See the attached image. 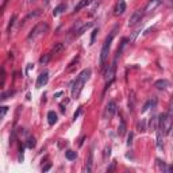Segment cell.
Listing matches in <instances>:
<instances>
[{"instance_id":"1","label":"cell","mask_w":173,"mask_h":173,"mask_svg":"<svg viewBox=\"0 0 173 173\" xmlns=\"http://www.w3.org/2000/svg\"><path fill=\"white\" fill-rule=\"evenodd\" d=\"M89 76H91V69H84V71L77 76V79L74 80L73 85H72V89H71L72 97H73V99H79L81 91H83V88H84V84L88 81Z\"/></svg>"},{"instance_id":"2","label":"cell","mask_w":173,"mask_h":173,"mask_svg":"<svg viewBox=\"0 0 173 173\" xmlns=\"http://www.w3.org/2000/svg\"><path fill=\"white\" fill-rule=\"evenodd\" d=\"M116 30H118V26H116V27H114V30L110 32V35L106 38V41H104V43H103V46H102V50H100V68L104 66V64H106V61H107V58H108L110 48H111L112 39H114V37H115Z\"/></svg>"},{"instance_id":"3","label":"cell","mask_w":173,"mask_h":173,"mask_svg":"<svg viewBox=\"0 0 173 173\" xmlns=\"http://www.w3.org/2000/svg\"><path fill=\"white\" fill-rule=\"evenodd\" d=\"M48 30H49L48 23L46 22H39L38 25L34 26V27L31 29V31L29 32V35H27V41H34V39H37L38 37L43 35Z\"/></svg>"},{"instance_id":"4","label":"cell","mask_w":173,"mask_h":173,"mask_svg":"<svg viewBox=\"0 0 173 173\" xmlns=\"http://www.w3.org/2000/svg\"><path fill=\"white\" fill-rule=\"evenodd\" d=\"M115 69H116V61L112 62V65L107 69V72L104 73V80H106V89L111 85V83L115 79Z\"/></svg>"},{"instance_id":"5","label":"cell","mask_w":173,"mask_h":173,"mask_svg":"<svg viewBox=\"0 0 173 173\" xmlns=\"http://www.w3.org/2000/svg\"><path fill=\"white\" fill-rule=\"evenodd\" d=\"M116 112V103L115 102H108V104L106 106V110H104V112H103V116H104V119H111L112 116H114V114Z\"/></svg>"},{"instance_id":"6","label":"cell","mask_w":173,"mask_h":173,"mask_svg":"<svg viewBox=\"0 0 173 173\" xmlns=\"http://www.w3.org/2000/svg\"><path fill=\"white\" fill-rule=\"evenodd\" d=\"M142 18H143V10H137L134 14H133L131 16H130V19H128L127 25L128 26H135L137 23H139L142 20Z\"/></svg>"},{"instance_id":"7","label":"cell","mask_w":173,"mask_h":173,"mask_svg":"<svg viewBox=\"0 0 173 173\" xmlns=\"http://www.w3.org/2000/svg\"><path fill=\"white\" fill-rule=\"evenodd\" d=\"M161 3H162V0H149V3L146 4V7H145L143 11L145 12H151V11L156 10Z\"/></svg>"},{"instance_id":"8","label":"cell","mask_w":173,"mask_h":173,"mask_svg":"<svg viewBox=\"0 0 173 173\" xmlns=\"http://www.w3.org/2000/svg\"><path fill=\"white\" fill-rule=\"evenodd\" d=\"M49 81V73L48 72H43L38 76V80H37V88H42L43 85H46Z\"/></svg>"},{"instance_id":"9","label":"cell","mask_w":173,"mask_h":173,"mask_svg":"<svg viewBox=\"0 0 173 173\" xmlns=\"http://www.w3.org/2000/svg\"><path fill=\"white\" fill-rule=\"evenodd\" d=\"M92 26H93V23H92V22L84 23V25L81 26L80 29H77V30H76V32H74V35H76V37H80V35H83L84 32H85L86 30H89L91 27H92Z\"/></svg>"},{"instance_id":"10","label":"cell","mask_w":173,"mask_h":173,"mask_svg":"<svg viewBox=\"0 0 173 173\" xmlns=\"http://www.w3.org/2000/svg\"><path fill=\"white\" fill-rule=\"evenodd\" d=\"M126 11V1L125 0H119L115 8V15H122Z\"/></svg>"},{"instance_id":"11","label":"cell","mask_w":173,"mask_h":173,"mask_svg":"<svg viewBox=\"0 0 173 173\" xmlns=\"http://www.w3.org/2000/svg\"><path fill=\"white\" fill-rule=\"evenodd\" d=\"M168 85H169V83H168V80H165V79H162V80H157L156 83H154V86H156L157 89H160V91H165L168 88Z\"/></svg>"},{"instance_id":"12","label":"cell","mask_w":173,"mask_h":173,"mask_svg":"<svg viewBox=\"0 0 173 173\" xmlns=\"http://www.w3.org/2000/svg\"><path fill=\"white\" fill-rule=\"evenodd\" d=\"M92 3V0H80L79 1V4H77L76 7H74L73 12H79L80 10H83V8H85L86 6H89V4Z\"/></svg>"},{"instance_id":"13","label":"cell","mask_w":173,"mask_h":173,"mask_svg":"<svg viewBox=\"0 0 173 173\" xmlns=\"http://www.w3.org/2000/svg\"><path fill=\"white\" fill-rule=\"evenodd\" d=\"M149 128L151 131H156L158 128V116H151L149 120Z\"/></svg>"},{"instance_id":"14","label":"cell","mask_w":173,"mask_h":173,"mask_svg":"<svg viewBox=\"0 0 173 173\" xmlns=\"http://www.w3.org/2000/svg\"><path fill=\"white\" fill-rule=\"evenodd\" d=\"M42 14V10H35V11H32V12H30L29 15L26 16L25 19H23V22H22V25H25L26 22H27V20L29 19H32V18H37V16H39Z\"/></svg>"},{"instance_id":"15","label":"cell","mask_w":173,"mask_h":173,"mask_svg":"<svg viewBox=\"0 0 173 173\" xmlns=\"http://www.w3.org/2000/svg\"><path fill=\"white\" fill-rule=\"evenodd\" d=\"M48 122L49 125H54V123H57V114H56L54 111H49L48 112Z\"/></svg>"},{"instance_id":"16","label":"cell","mask_w":173,"mask_h":173,"mask_svg":"<svg viewBox=\"0 0 173 173\" xmlns=\"http://www.w3.org/2000/svg\"><path fill=\"white\" fill-rule=\"evenodd\" d=\"M64 50V43H61V42H58V43H56L54 48L51 49V54H58V53H61V51Z\"/></svg>"},{"instance_id":"17","label":"cell","mask_w":173,"mask_h":173,"mask_svg":"<svg viewBox=\"0 0 173 173\" xmlns=\"http://www.w3.org/2000/svg\"><path fill=\"white\" fill-rule=\"evenodd\" d=\"M125 133H126V122L125 119H120V123H119V127H118V135L122 137V135H125Z\"/></svg>"},{"instance_id":"18","label":"cell","mask_w":173,"mask_h":173,"mask_svg":"<svg viewBox=\"0 0 173 173\" xmlns=\"http://www.w3.org/2000/svg\"><path fill=\"white\" fill-rule=\"evenodd\" d=\"M65 10H66V6H65V4H60V6H57L54 8V11H53V15L57 16V15H60L62 11H65Z\"/></svg>"},{"instance_id":"19","label":"cell","mask_w":173,"mask_h":173,"mask_svg":"<svg viewBox=\"0 0 173 173\" xmlns=\"http://www.w3.org/2000/svg\"><path fill=\"white\" fill-rule=\"evenodd\" d=\"M65 157H66V160H69V161L76 160L77 153L76 151H73V150H68V151H65Z\"/></svg>"},{"instance_id":"20","label":"cell","mask_w":173,"mask_h":173,"mask_svg":"<svg viewBox=\"0 0 173 173\" xmlns=\"http://www.w3.org/2000/svg\"><path fill=\"white\" fill-rule=\"evenodd\" d=\"M162 133L160 130H157V146L158 149H162Z\"/></svg>"},{"instance_id":"21","label":"cell","mask_w":173,"mask_h":173,"mask_svg":"<svg viewBox=\"0 0 173 173\" xmlns=\"http://www.w3.org/2000/svg\"><path fill=\"white\" fill-rule=\"evenodd\" d=\"M91 170H92V151L89 153L88 162H86V167H85V172H91Z\"/></svg>"},{"instance_id":"22","label":"cell","mask_w":173,"mask_h":173,"mask_svg":"<svg viewBox=\"0 0 173 173\" xmlns=\"http://www.w3.org/2000/svg\"><path fill=\"white\" fill-rule=\"evenodd\" d=\"M134 93H130V99H128V111H133L134 110Z\"/></svg>"},{"instance_id":"23","label":"cell","mask_w":173,"mask_h":173,"mask_svg":"<svg viewBox=\"0 0 173 173\" xmlns=\"http://www.w3.org/2000/svg\"><path fill=\"white\" fill-rule=\"evenodd\" d=\"M51 57V53H48V54H45L43 57H41V60H39V62H41L42 65H46L49 62V60H50Z\"/></svg>"},{"instance_id":"24","label":"cell","mask_w":173,"mask_h":173,"mask_svg":"<svg viewBox=\"0 0 173 173\" xmlns=\"http://www.w3.org/2000/svg\"><path fill=\"white\" fill-rule=\"evenodd\" d=\"M12 95H15V91H8V92H3V93H1V96H0V99H1V100H6V99H8V96H12Z\"/></svg>"},{"instance_id":"25","label":"cell","mask_w":173,"mask_h":173,"mask_svg":"<svg viewBox=\"0 0 173 173\" xmlns=\"http://www.w3.org/2000/svg\"><path fill=\"white\" fill-rule=\"evenodd\" d=\"M77 62H79V57H76V58L73 60V61L71 62V65H69V66L66 68V72H72V71H73V68L76 66V64H77Z\"/></svg>"},{"instance_id":"26","label":"cell","mask_w":173,"mask_h":173,"mask_svg":"<svg viewBox=\"0 0 173 173\" xmlns=\"http://www.w3.org/2000/svg\"><path fill=\"white\" fill-rule=\"evenodd\" d=\"M34 146H35V139H34V138H29V139H27V148L32 149Z\"/></svg>"},{"instance_id":"27","label":"cell","mask_w":173,"mask_h":173,"mask_svg":"<svg viewBox=\"0 0 173 173\" xmlns=\"http://www.w3.org/2000/svg\"><path fill=\"white\" fill-rule=\"evenodd\" d=\"M139 32H141V29H138L137 31H134V32H133V35L130 37V39H128V41H130V42H134V41H135V38H137V35L139 34Z\"/></svg>"},{"instance_id":"28","label":"cell","mask_w":173,"mask_h":173,"mask_svg":"<svg viewBox=\"0 0 173 173\" xmlns=\"http://www.w3.org/2000/svg\"><path fill=\"white\" fill-rule=\"evenodd\" d=\"M97 31H99V30L97 29H95L92 31V35H91V43L89 45H93V42H95V38H96V34H97Z\"/></svg>"},{"instance_id":"29","label":"cell","mask_w":173,"mask_h":173,"mask_svg":"<svg viewBox=\"0 0 173 173\" xmlns=\"http://www.w3.org/2000/svg\"><path fill=\"white\" fill-rule=\"evenodd\" d=\"M110 154H111V148H106L104 149V161H107V158L110 157Z\"/></svg>"},{"instance_id":"30","label":"cell","mask_w":173,"mask_h":173,"mask_svg":"<svg viewBox=\"0 0 173 173\" xmlns=\"http://www.w3.org/2000/svg\"><path fill=\"white\" fill-rule=\"evenodd\" d=\"M7 111H8V107H6V106H3V107H1V114H0V118L3 119L4 116H6Z\"/></svg>"},{"instance_id":"31","label":"cell","mask_w":173,"mask_h":173,"mask_svg":"<svg viewBox=\"0 0 173 173\" xmlns=\"http://www.w3.org/2000/svg\"><path fill=\"white\" fill-rule=\"evenodd\" d=\"M138 131H145V122L141 120V122L138 123Z\"/></svg>"},{"instance_id":"32","label":"cell","mask_w":173,"mask_h":173,"mask_svg":"<svg viewBox=\"0 0 173 173\" xmlns=\"http://www.w3.org/2000/svg\"><path fill=\"white\" fill-rule=\"evenodd\" d=\"M81 108H83V107H79L77 112H74V115H73V120H76V119L79 118V115H80V112H81Z\"/></svg>"},{"instance_id":"33","label":"cell","mask_w":173,"mask_h":173,"mask_svg":"<svg viewBox=\"0 0 173 173\" xmlns=\"http://www.w3.org/2000/svg\"><path fill=\"white\" fill-rule=\"evenodd\" d=\"M150 104H151V100H149V102H148V103H146V104L143 106V108H142V112L148 111V108H149V106H150Z\"/></svg>"},{"instance_id":"34","label":"cell","mask_w":173,"mask_h":173,"mask_svg":"<svg viewBox=\"0 0 173 173\" xmlns=\"http://www.w3.org/2000/svg\"><path fill=\"white\" fill-rule=\"evenodd\" d=\"M15 19H16V16H12V18H11L10 25H8V31L11 30V27H12V25H14V22H15Z\"/></svg>"},{"instance_id":"35","label":"cell","mask_w":173,"mask_h":173,"mask_svg":"<svg viewBox=\"0 0 173 173\" xmlns=\"http://www.w3.org/2000/svg\"><path fill=\"white\" fill-rule=\"evenodd\" d=\"M131 143H133V133H130V134H128V138H127V145L130 146Z\"/></svg>"},{"instance_id":"36","label":"cell","mask_w":173,"mask_h":173,"mask_svg":"<svg viewBox=\"0 0 173 173\" xmlns=\"http://www.w3.org/2000/svg\"><path fill=\"white\" fill-rule=\"evenodd\" d=\"M50 168H51V164H48V165H46V167L43 168V172H48V170L50 169Z\"/></svg>"},{"instance_id":"37","label":"cell","mask_w":173,"mask_h":173,"mask_svg":"<svg viewBox=\"0 0 173 173\" xmlns=\"http://www.w3.org/2000/svg\"><path fill=\"white\" fill-rule=\"evenodd\" d=\"M61 95H62V92H57V93H56V96H54V97H60Z\"/></svg>"},{"instance_id":"38","label":"cell","mask_w":173,"mask_h":173,"mask_svg":"<svg viewBox=\"0 0 173 173\" xmlns=\"http://www.w3.org/2000/svg\"><path fill=\"white\" fill-rule=\"evenodd\" d=\"M49 1H50V0H43V4H45V6H48Z\"/></svg>"},{"instance_id":"39","label":"cell","mask_w":173,"mask_h":173,"mask_svg":"<svg viewBox=\"0 0 173 173\" xmlns=\"http://www.w3.org/2000/svg\"><path fill=\"white\" fill-rule=\"evenodd\" d=\"M34 1H35V0H29V3H34Z\"/></svg>"}]
</instances>
